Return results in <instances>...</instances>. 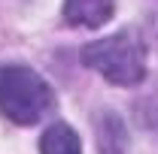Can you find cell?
<instances>
[{"label":"cell","instance_id":"cell-1","mask_svg":"<svg viewBox=\"0 0 158 154\" xmlns=\"http://www.w3.org/2000/svg\"><path fill=\"white\" fill-rule=\"evenodd\" d=\"M55 109V91L24 64H0V112L15 124H37Z\"/></svg>","mask_w":158,"mask_h":154},{"label":"cell","instance_id":"cell-2","mask_svg":"<svg viewBox=\"0 0 158 154\" xmlns=\"http://www.w3.org/2000/svg\"><path fill=\"white\" fill-rule=\"evenodd\" d=\"M82 60L113 85H140L146 76V45L134 30H118L82 48Z\"/></svg>","mask_w":158,"mask_h":154},{"label":"cell","instance_id":"cell-3","mask_svg":"<svg viewBox=\"0 0 158 154\" xmlns=\"http://www.w3.org/2000/svg\"><path fill=\"white\" fill-rule=\"evenodd\" d=\"M113 0H64V21L73 27H100L113 18Z\"/></svg>","mask_w":158,"mask_h":154},{"label":"cell","instance_id":"cell-4","mask_svg":"<svg viewBox=\"0 0 158 154\" xmlns=\"http://www.w3.org/2000/svg\"><path fill=\"white\" fill-rule=\"evenodd\" d=\"M98 142H100V154H125L128 136H125V124L118 115L103 112L98 118Z\"/></svg>","mask_w":158,"mask_h":154},{"label":"cell","instance_id":"cell-5","mask_svg":"<svg viewBox=\"0 0 158 154\" xmlns=\"http://www.w3.org/2000/svg\"><path fill=\"white\" fill-rule=\"evenodd\" d=\"M40 151L43 154H82V142L73 133V127L67 124H52L43 139H40Z\"/></svg>","mask_w":158,"mask_h":154}]
</instances>
